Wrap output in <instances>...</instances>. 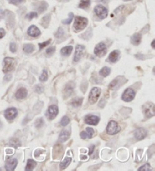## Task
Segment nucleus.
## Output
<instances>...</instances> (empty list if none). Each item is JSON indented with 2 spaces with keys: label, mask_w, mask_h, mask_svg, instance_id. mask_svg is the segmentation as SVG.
Wrapping results in <instances>:
<instances>
[{
  "label": "nucleus",
  "mask_w": 155,
  "mask_h": 171,
  "mask_svg": "<svg viewBox=\"0 0 155 171\" xmlns=\"http://www.w3.org/2000/svg\"><path fill=\"white\" fill-rule=\"evenodd\" d=\"M110 72H111L110 68H108V67H104V68H102L101 70H100L99 74L100 76H103V77H106V76H107L109 74H110Z\"/></svg>",
  "instance_id": "nucleus-26"
},
{
  "label": "nucleus",
  "mask_w": 155,
  "mask_h": 171,
  "mask_svg": "<svg viewBox=\"0 0 155 171\" xmlns=\"http://www.w3.org/2000/svg\"><path fill=\"white\" fill-rule=\"evenodd\" d=\"M120 130V128L118 124L115 121H111L107 124V133L109 135H114L117 134Z\"/></svg>",
  "instance_id": "nucleus-4"
},
{
  "label": "nucleus",
  "mask_w": 155,
  "mask_h": 171,
  "mask_svg": "<svg viewBox=\"0 0 155 171\" xmlns=\"http://www.w3.org/2000/svg\"><path fill=\"white\" fill-rule=\"evenodd\" d=\"M88 24V19L83 17L77 16L75 17L74 23V29L75 32H80V31L84 30Z\"/></svg>",
  "instance_id": "nucleus-1"
},
{
  "label": "nucleus",
  "mask_w": 155,
  "mask_h": 171,
  "mask_svg": "<svg viewBox=\"0 0 155 171\" xmlns=\"http://www.w3.org/2000/svg\"><path fill=\"white\" fill-rule=\"evenodd\" d=\"M43 125H44V121H43V119H37L36 121V122H35L36 127H38V128H39V127H43Z\"/></svg>",
  "instance_id": "nucleus-34"
},
{
  "label": "nucleus",
  "mask_w": 155,
  "mask_h": 171,
  "mask_svg": "<svg viewBox=\"0 0 155 171\" xmlns=\"http://www.w3.org/2000/svg\"><path fill=\"white\" fill-rule=\"evenodd\" d=\"M120 54V51L118 50L113 51L109 54L108 61L111 62V63H116V62L118 61V59H119Z\"/></svg>",
  "instance_id": "nucleus-17"
},
{
  "label": "nucleus",
  "mask_w": 155,
  "mask_h": 171,
  "mask_svg": "<svg viewBox=\"0 0 155 171\" xmlns=\"http://www.w3.org/2000/svg\"><path fill=\"white\" fill-rule=\"evenodd\" d=\"M23 50L27 54H30L34 51V45L32 44H25L23 45Z\"/></svg>",
  "instance_id": "nucleus-24"
},
{
  "label": "nucleus",
  "mask_w": 155,
  "mask_h": 171,
  "mask_svg": "<svg viewBox=\"0 0 155 171\" xmlns=\"http://www.w3.org/2000/svg\"><path fill=\"white\" fill-rule=\"evenodd\" d=\"M142 41V35L140 33H135L131 37V42L134 45H138Z\"/></svg>",
  "instance_id": "nucleus-20"
},
{
  "label": "nucleus",
  "mask_w": 155,
  "mask_h": 171,
  "mask_svg": "<svg viewBox=\"0 0 155 171\" xmlns=\"http://www.w3.org/2000/svg\"><path fill=\"white\" fill-rule=\"evenodd\" d=\"M48 79V73H47V71L44 70L43 71V73H42L41 76L39 77V80L40 81H45L46 80Z\"/></svg>",
  "instance_id": "nucleus-30"
},
{
  "label": "nucleus",
  "mask_w": 155,
  "mask_h": 171,
  "mask_svg": "<svg viewBox=\"0 0 155 171\" xmlns=\"http://www.w3.org/2000/svg\"><path fill=\"white\" fill-rule=\"evenodd\" d=\"M138 171H149V170H151V166L148 164H145L144 166L140 167V168L138 169Z\"/></svg>",
  "instance_id": "nucleus-33"
},
{
  "label": "nucleus",
  "mask_w": 155,
  "mask_h": 171,
  "mask_svg": "<svg viewBox=\"0 0 155 171\" xmlns=\"http://www.w3.org/2000/svg\"><path fill=\"white\" fill-rule=\"evenodd\" d=\"M70 135V133L68 130H62L60 134L59 137H58V141L60 143H63V142L67 141L68 139L69 136Z\"/></svg>",
  "instance_id": "nucleus-19"
},
{
  "label": "nucleus",
  "mask_w": 155,
  "mask_h": 171,
  "mask_svg": "<svg viewBox=\"0 0 155 171\" xmlns=\"http://www.w3.org/2000/svg\"><path fill=\"white\" fill-rule=\"evenodd\" d=\"M5 31L4 29L0 28V39H3V38L5 36Z\"/></svg>",
  "instance_id": "nucleus-43"
},
{
  "label": "nucleus",
  "mask_w": 155,
  "mask_h": 171,
  "mask_svg": "<svg viewBox=\"0 0 155 171\" xmlns=\"http://www.w3.org/2000/svg\"><path fill=\"white\" fill-rule=\"evenodd\" d=\"M101 94V89L98 88H93L91 90L89 95V102L90 104H94L98 101V99Z\"/></svg>",
  "instance_id": "nucleus-3"
},
{
  "label": "nucleus",
  "mask_w": 155,
  "mask_h": 171,
  "mask_svg": "<svg viewBox=\"0 0 155 171\" xmlns=\"http://www.w3.org/2000/svg\"><path fill=\"white\" fill-rule=\"evenodd\" d=\"M94 149H95V146H94V145H92V146H91L90 148H89V154H91L92 153V152H93V150H94Z\"/></svg>",
  "instance_id": "nucleus-44"
},
{
  "label": "nucleus",
  "mask_w": 155,
  "mask_h": 171,
  "mask_svg": "<svg viewBox=\"0 0 155 171\" xmlns=\"http://www.w3.org/2000/svg\"><path fill=\"white\" fill-rule=\"evenodd\" d=\"M123 1H129V0H123Z\"/></svg>",
  "instance_id": "nucleus-48"
},
{
  "label": "nucleus",
  "mask_w": 155,
  "mask_h": 171,
  "mask_svg": "<svg viewBox=\"0 0 155 171\" xmlns=\"http://www.w3.org/2000/svg\"><path fill=\"white\" fill-rule=\"evenodd\" d=\"M14 66H15V61H14V58L5 57L3 61V72L7 73L10 71L13 70Z\"/></svg>",
  "instance_id": "nucleus-2"
},
{
  "label": "nucleus",
  "mask_w": 155,
  "mask_h": 171,
  "mask_svg": "<svg viewBox=\"0 0 155 171\" xmlns=\"http://www.w3.org/2000/svg\"><path fill=\"white\" fill-rule=\"evenodd\" d=\"M72 51H73L72 46H66L61 49V55L65 56V57H67V56H69L71 54Z\"/></svg>",
  "instance_id": "nucleus-21"
},
{
  "label": "nucleus",
  "mask_w": 155,
  "mask_h": 171,
  "mask_svg": "<svg viewBox=\"0 0 155 171\" xmlns=\"http://www.w3.org/2000/svg\"><path fill=\"white\" fill-rule=\"evenodd\" d=\"M85 122L90 125H96L99 122V118L92 115H88L85 117Z\"/></svg>",
  "instance_id": "nucleus-12"
},
{
  "label": "nucleus",
  "mask_w": 155,
  "mask_h": 171,
  "mask_svg": "<svg viewBox=\"0 0 155 171\" xmlns=\"http://www.w3.org/2000/svg\"><path fill=\"white\" fill-rule=\"evenodd\" d=\"M54 51H55V48L54 47H51V48H49L46 49V54L48 56L52 55V54H53Z\"/></svg>",
  "instance_id": "nucleus-36"
},
{
  "label": "nucleus",
  "mask_w": 155,
  "mask_h": 171,
  "mask_svg": "<svg viewBox=\"0 0 155 171\" xmlns=\"http://www.w3.org/2000/svg\"><path fill=\"white\" fill-rule=\"evenodd\" d=\"M49 21H50V15L48 14V15L45 16V17H43V21H42V24H43V26L44 27H46L47 26H48Z\"/></svg>",
  "instance_id": "nucleus-29"
},
{
  "label": "nucleus",
  "mask_w": 155,
  "mask_h": 171,
  "mask_svg": "<svg viewBox=\"0 0 155 171\" xmlns=\"http://www.w3.org/2000/svg\"><path fill=\"white\" fill-rule=\"evenodd\" d=\"M85 51V47L83 45H78L76 47V51L75 54H74V62H78L81 59V57H83V54H84Z\"/></svg>",
  "instance_id": "nucleus-10"
},
{
  "label": "nucleus",
  "mask_w": 155,
  "mask_h": 171,
  "mask_svg": "<svg viewBox=\"0 0 155 171\" xmlns=\"http://www.w3.org/2000/svg\"><path fill=\"white\" fill-rule=\"evenodd\" d=\"M36 166V161H34V160L32 159H29L28 161H27V166L26 168H25V170H33L34 169V167Z\"/></svg>",
  "instance_id": "nucleus-22"
},
{
  "label": "nucleus",
  "mask_w": 155,
  "mask_h": 171,
  "mask_svg": "<svg viewBox=\"0 0 155 171\" xmlns=\"http://www.w3.org/2000/svg\"><path fill=\"white\" fill-rule=\"evenodd\" d=\"M134 136L137 140H142L147 136V132L145 129L140 127V128H138L137 130H136V131L134 132Z\"/></svg>",
  "instance_id": "nucleus-13"
},
{
  "label": "nucleus",
  "mask_w": 155,
  "mask_h": 171,
  "mask_svg": "<svg viewBox=\"0 0 155 171\" xmlns=\"http://www.w3.org/2000/svg\"><path fill=\"white\" fill-rule=\"evenodd\" d=\"M66 94L67 97L70 96L71 94L73 93V86H71L70 85H67L66 86V88L65 89V91H64Z\"/></svg>",
  "instance_id": "nucleus-28"
},
{
  "label": "nucleus",
  "mask_w": 155,
  "mask_h": 171,
  "mask_svg": "<svg viewBox=\"0 0 155 171\" xmlns=\"http://www.w3.org/2000/svg\"><path fill=\"white\" fill-rule=\"evenodd\" d=\"M73 18H74V14L70 13L69 14V17L67 18V20H64V21H62V23H65V24H70L71 21H72Z\"/></svg>",
  "instance_id": "nucleus-32"
},
{
  "label": "nucleus",
  "mask_w": 155,
  "mask_h": 171,
  "mask_svg": "<svg viewBox=\"0 0 155 171\" xmlns=\"http://www.w3.org/2000/svg\"><path fill=\"white\" fill-rule=\"evenodd\" d=\"M90 5V0H80V4H79V8L85 9Z\"/></svg>",
  "instance_id": "nucleus-25"
},
{
  "label": "nucleus",
  "mask_w": 155,
  "mask_h": 171,
  "mask_svg": "<svg viewBox=\"0 0 155 171\" xmlns=\"http://www.w3.org/2000/svg\"><path fill=\"white\" fill-rule=\"evenodd\" d=\"M35 90H36V93H38V94H40V93H42L43 91V88L42 86H39V85H37V86H36Z\"/></svg>",
  "instance_id": "nucleus-42"
},
{
  "label": "nucleus",
  "mask_w": 155,
  "mask_h": 171,
  "mask_svg": "<svg viewBox=\"0 0 155 171\" xmlns=\"http://www.w3.org/2000/svg\"><path fill=\"white\" fill-rule=\"evenodd\" d=\"M135 96H136V93H135L134 90L131 88H127L123 92V96H122V99H123V100L126 102H130L134 99Z\"/></svg>",
  "instance_id": "nucleus-8"
},
{
  "label": "nucleus",
  "mask_w": 155,
  "mask_h": 171,
  "mask_svg": "<svg viewBox=\"0 0 155 171\" xmlns=\"http://www.w3.org/2000/svg\"><path fill=\"white\" fill-rule=\"evenodd\" d=\"M58 113V108L56 105H51L48 108V110H47L46 113H45V115L48 118L49 120L54 119V118L57 116Z\"/></svg>",
  "instance_id": "nucleus-9"
},
{
  "label": "nucleus",
  "mask_w": 155,
  "mask_h": 171,
  "mask_svg": "<svg viewBox=\"0 0 155 171\" xmlns=\"http://www.w3.org/2000/svg\"><path fill=\"white\" fill-rule=\"evenodd\" d=\"M63 35H64V31H63V30H62V28L60 27V28L58 29L57 33L55 34V36L57 38H60V37H61V36H63Z\"/></svg>",
  "instance_id": "nucleus-40"
},
{
  "label": "nucleus",
  "mask_w": 155,
  "mask_h": 171,
  "mask_svg": "<svg viewBox=\"0 0 155 171\" xmlns=\"http://www.w3.org/2000/svg\"><path fill=\"white\" fill-rule=\"evenodd\" d=\"M93 134H94V130L91 127H87L85 129V131H83L80 133V137L82 139H86V138H89V139H91L92 137Z\"/></svg>",
  "instance_id": "nucleus-16"
},
{
  "label": "nucleus",
  "mask_w": 155,
  "mask_h": 171,
  "mask_svg": "<svg viewBox=\"0 0 155 171\" xmlns=\"http://www.w3.org/2000/svg\"><path fill=\"white\" fill-rule=\"evenodd\" d=\"M69 123H70V119H69V118L67 117V116H64L61 121V125L62 126H66V125H68Z\"/></svg>",
  "instance_id": "nucleus-31"
},
{
  "label": "nucleus",
  "mask_w": 155,
  "mask_h": 171,
  "mask_svg": "<svg viewBox=\"0 0 155 171\" xmlns=\"http://www.w3.org/2000/svg\"><path fill=\"white\" fill-rule=\"evenodd\" d=\"M82 103H83V98H76V99L73 100L71 104H72L73 106L78 107L82 105Z\"/></svg>",
  "instance_id": "nucleus-27"
},
{
  "label": "nucleus",
  "mask_w": 155,
  "mask_h": 171,
  "mask_svg": "<svg viewBox=\"0 0 155 171\" xmlns=\"http://www.w3.org/2000/svg\"><path fill=\"white\" fill-rule=\"evenodd\" d=\"M117 82H118V79H114V81H113L110 84V85H109V88H115L116 85H117Z\"/></svg>",
  "instance_id": "nucleus-41"
},
{
  "label": "nucleus",
  "mask_w": 155,
  "mask_h": 171,
  "mask_svg": "<svg viewBox=\"0 0 155 171\" xmlns=\"http://www.w3.org/2000/svg\"><path fill=\"white\" fill-rule=\"evenodd\" d=\"M23 1H24V0H8V2L10 4H12L14 5H18L21 4V3H22Z\"/></svg>",
  "instance_id": "nucleus-37"
},
{
  "label": "nucleus",
  "mask_w": 155,
  "mask_h": 171,
  "mask_svg": "<svg viewBox=\"0 0 155 171\" xmlns=\"http://www.w3.org/2000/svg\"><path fill=\"white\" fill-rule=\"evenodd\" d=\"M18 111L15 108H8L5 111V117L8 120H13L17 117Z\"/></svg>",
  "instance_id": "nucleus-11"
},
{
  "label": "nucleus",
  "mask_w": 155,
  "mask_h": 171,
  "mask_svg": "<svg viewBox=\"0 0 155 171\" xmlns=\"http://www.w3.org/2000/svg\"><path fill=\"white\" fill-rule=\"evenodd\" d=\"M94 12L96 13L97 17H98L100 19H105L107 16V9L105 8V6L101 5H96L94 8Z\"/></svg>",
  "instance_id": "nucleus-5"
},
{
  "label": "nucleus",
  "mask_w": 155,
  "mask_h": 171,
  "mask_svg": "<svg viewBox=\"0 0 155 171\" xmlns=\"http://www.w3.org/2000/svg\"><path fill=\"white\" fill-rule=\"evenodd\" d=\"M34 17H37V13H36V12H30V13L27 14L26 15V18H27V19L29 20H32L33 18Z\"/></svg>",
  "instance_id": "nucleus-35"
},
{
  "label": "nucleus",
  "mask_w": 155,
  "mask_h": 171,
  "mask_svg": "<svg viewBox=\"0 0 155 171\" xmlns=\"http://www.w3.org/2000/svg\"><path fill=\"white\" fill-rule=\"evenodd\" d=\"M16 97H17V99L18 100H22V99H24L25 97L27 96V89L23 88H21L20 89H18V91L16 92V94H15Z\"/></svg>",
  "instance_id": "nucleus-18"
},
{
  "label": "nucleus",
  "mask_w": 155,
  "mask_h": 171,
  "mask_svg": "<svg viewBox=\"0 0 155 171\" xmlns=\"http://www.w3.org/2000/svg\"><path fill=\"white\" fill-rule=\"evenodd\" d=\"M10 51L12 53L16 52V51H17V45L14 42H12L10 44Z\"/></svg>",
  "instance_id": "nucleus-39"
},
{
  "label": "nucleus",
  "mask_w": 155,
  "mask_h": 171,
  "mask_svg": "<svg viewBox=\"0 0 155 171\" xmlns=\"http://www.w3.org/2000/svg\"><path fill=\"white\" fill-rule=\"evenodd\" d=\"M154 42H155V40H153L152 44H151V46H152L153 48H154Z\"/></svg>",
  "instance_id": "nucleus-46"
},
{
  "label": "nucleus",
  "mask_w": 155,
  "mask_h": 171,
  "mask_svg": "<svg viewBox=\"0 0 155 171\" xmlns=\"http://www.w3.org/2000/svg\"><path fill=\"white\" fill-rule=\"evenodd\" d=\"M106 52H107V46L103 42L98 43L94 49L95 54L100 57H103L104 55H105Z\"/></svg>",
  "instance_id": "nucleus-6"
},
{
  "label": "nucleus",
  "mask_w": 155,
  "mask_h": 171,
  "mask_svg": "<svg viewBox=\"0 0 155 171\" xmlns=\"http://www.w3.org/2000/svg\"><path fill=\"white\" fill-rule=\"evenodd\" d=\"M27 34L31 36V37H37V36H39L41 34V32H40V30L37 27L32 25V26H30L28 28Z\"/></svg>",
  "instance_id": "nucleus-14"
},
{
  "label": "nucleus",
  "mask_w": 155,
  "mask_h": 171,
  "mask_svg": "<svg viewBox=\"0 0 155 171\" xmlns=\"http://www.w3.org/2000/svg\"><path fill=\"white\" fill-rule=\"evenodd\" d=\"M18 164V160L15 159V158H13V159L9 160L5 164V169L8 171H12L14 170L15 169L16 166Z\"/></svg>",
  "instance_id": "nucleus-15"
},
{
  "label": "nucleus",
  "mask_w": 155,
  "mask_h": 171,
  "mask_svg": "<svg viewBox=\"0 0 155 171\" xmlns=\"http://www.w3.org/2000/svg\"><path fill=\"white\" fill-rule=\"evenodd\" d=\"M98 2H103V1H105V0H97Z\"/></svg>",
  "instance_id": "nucleus-47"
},
{
  "label": "nucleus",
  "mask_w": 155,
  "mask_h": 171,
  "mask_svg": "<svg viewBox=\"0 0 155 171\" xmlns=\"http://www.w3.org/2000/svg\"><path fill=\"white\" fill-rule=\"evenodd\" d=\"M11 77H12V76H11V75H7L6 76H5V81H9V80L11 79Z\"/></svg>",
  "instance_id": "nucleus-45"
},
{
  "label": "nucleus",
  "mask_w": 155,
  "mask_h": 171,
  "mask_svg": "<svg viewBox=\"0 0 155 171\" xmlns=\"http://www.w3.org/2000/svg\"><path fill=\"white\" fill-rule=\"evenodd\" d=\"M50 42H51V39H49L46 42H43V43H39V49H43V48H45V47H46L47 45H49V44H50Z\"/></svg>",
  "instance_id": "nucleus-38"
},
{
  "label": "nucleus",
  "mask_w": 155,
  "mask_h": 171,
  "mask_svg": "<svg viewBox=\"0 0 155 171\" xmlns=\"http://www.w3.org/2000/svg\"><path fill=\"white\" fill-rule=\"evenodd\" d=\"M71 162V158H65L63 161H61V164H60V167H61V170H64L66 167L69 166Z\"/></svg>",
  "instance_id": "nucleus-23"
},
{
  "label": "nucleus",
  "mask_w": 155,
  "mask_h": 171,
  "mask_svg": "<svg viewBox=\"0 0 155 171\" xmlns=\"http://www.w3.org/2000/svg\"><path fill=\"white\" fill-rule=\"evenodd\" d=\"M143 110L147 118H151L154 115V104L152 103H147L144 105Z\"/></svg>",
  "instance_id": "nucleus-7"
}]
</instances>
